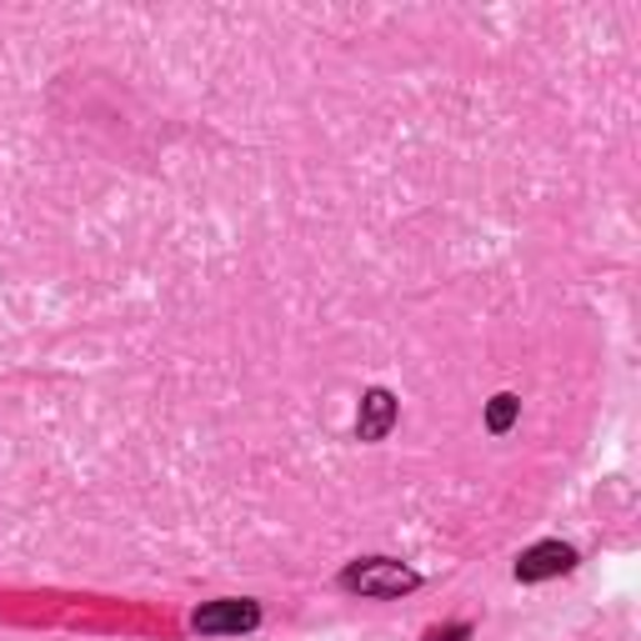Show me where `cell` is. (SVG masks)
Returning a JSON list of instances; mask_svg holds the SVG:
<instances>
[{
    "label": "cell",
    "instance_id": "cell-1",
    "mask_svg": "<svg viewBox=\"0 0 641 641\" xmlns=\"http://www.w3.org/2000/svg\"><path fill=\"white\" fill-rule=\"evenodd\" d=\"M416 571L401 566V561H386V556H371V561H356V566H346V576H341V586L346 591H361V596H401V591L416 586Z\"/></svg>",
    "mask_w": 641,
    "mask_h": 641
},
{
    "label": "cell",
    "instance_id": "cell-2",
    "mask_svg": "<svg viewBox=\"0 0 641 641\" xmlns=\"http://www.w3.org/2000/svg\"><path fill=\"white\" fill-rule=\"evenodd\" d=\"M190 627L206 631V637H240V631L260 627V607L246 596H226V601H210L190 617Z\"/></svg>",
    "mask_w": 641,
    "mask_h": 641
},
{
    "label": "cell",
    "instance_id": "cell-3",
    "mask_svg": "<svg viewBox=\"0 0 641 641\" xmlns=\"http://www.w3.org/2000/svg\"><path fill=\"white\" fill-rule=\"evenodd\" d=\"M571 566H576V551L566 541H536L531 551H521L516 581H551V576H566Z\"/></svg>",
    "mask_w": 641,
    "mask_h": 641
},
{
    "label": "cell",
    "instance_id": "cell-4",
    "mask_svg": "<svg viewBox=\"0 0 641 641\" xmlns=\"http://www.w3.org/2000/svg\"><path fill=\"white\" fill-rule=\"evenodd\" d=\"M396 426V396L391 391H366L361 396V416H356V441H386V431Z\"/></svg>",
    "mask_w": 641,
    "mask_h": 641
},
{
    "label": "cell",
    "instance_id": "cell-5",
    "mask_svg": "<svg viewBox=\"0 0 641 641\" xmlns=\"http://www.w3.org/2000/svg\"><path fill=\"white\" fill-rule=\"evenodd\" d=\"M516 411H521V401L511 396V391H501V396H491V406H486V426L501 436V431L516 426Z\"/></svg>",
    "mask_w": 641,
    "mask_h": 641
},
{
    "label": "cell",
    "instance_id": "cell-6",
    "mask_svg": "<svg viewBox=\"0 0 641 641\" xmlns=\"http://www.w3.org/2000/svg\"><path fill=\"white\" fill-rule=\"evenodd\" d=\"M471 637V627H436V631H426V641H466Z\"/></svg>",
    "mask_w": 641,
    "mask_h": 641
}]
</instances>
